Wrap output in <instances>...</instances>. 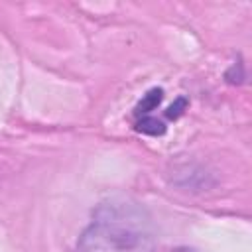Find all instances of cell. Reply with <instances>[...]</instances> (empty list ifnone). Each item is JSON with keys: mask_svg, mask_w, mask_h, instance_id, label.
I'll return each mask as SVG.
<instances>
[{"mask_svg": "<svg viewBox=\"0 0 252 252\" xmlns=\"http://www.w3.org/2000/svg\"><path fill=\"white\" fill-rule=\"evenodd\" d=\"M156 236L150 215L128 199L96 207L91 224L77 242V252H154Z\"/></svg>", "mask_w": 252, "mask_h": 252, "instance_id": "6da1fadb", "label": "cell"}, {"mask_svg": "<svg viewBox=\"0 0 252 252\" xmlns=\"http://www.w3.org/2000/svg\"><path fill=\"white\" fill-rule=\"evenodd\" d=\"M161 96H163V91H161V89H152V91L140 100V104L136 106V116H150V112L161 102Z\"/></svg>", "mask_w": 252, "mask_h": 252, "instance_id": "7a4b0ae2", "label": "cell"}, {"mask_svg": "<svg viewBox=\"0 0 252 252\" xmlns=\"http://www.w3.org/2000/svg\"><path fill=\"white\" fill-rule=\"evenodd\" d=\"M136 130L142 134H150V136H159L165 132V124L154 116H142L136 122Z\"/></svg>", "mask_w": 252, "mask_h": 252, "instance_id": "3957f363", "label": "cell"}, {"mask_svg": "<svg viewBox=\"0 0 252 252\" xmlns=\"http://www.w3.org/2000/svg\"><path fill=\"white\" fill-rule=\"evenodd\" d=\"M185 106H187V100H185V98H177V100H175V104H171V106L167 108L165 116L175 120L177 116H181V112H183V108H185Z\"/></svg>", "mask_w": 252, "mask_h": 252, "instance_id": "277c9868", "label": "cell"}, {"mask_svg": "<svg viewBox=\"0 0 252 252\" xmlns=\"http://www.w3.org/2000/svg\"><path fill=\"white\" fill-rule=\"evenodd\" d=\"M175 252H195V250H191V248H177Z\"/></svg>", "mask_w": 252, "mask_h": 252, "instance_id": "5b68a950", "label": "cell"}]
</instances>
